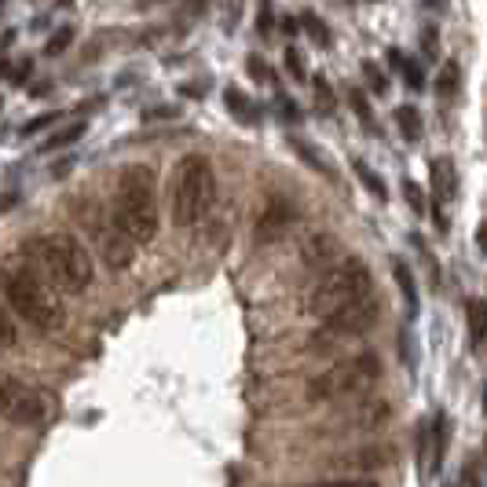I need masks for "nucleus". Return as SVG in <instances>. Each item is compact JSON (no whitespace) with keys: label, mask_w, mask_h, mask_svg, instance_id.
I'll return each mask as SVG.
<instances>
[{"label":"nucleus","mask_w":487,"mask_h":487,"mask_svg":"<svg viewBox=\"0 0 487 487\" xmlns=\"http://www.w3.org/2000/svg\"><path fill=\"white\" fill-rule=\"evenodd\" d=\"M301 487H381L374 476H330V480H312Z\"/></svg>","instance_id":"23"},{"label":"nucleus","mask_w":487,"mask_h":487,"mask_svg":"<svg viewBox=\"0 0 487 487\" xmlns=\"http://www.w3.org/2000/svg\"><path fill=\"white\" fill-rule=\"evenodd\" d=\"M348 103H352V110H356V118L370 129V132H378V125H374V107H370V99H367V92L363 88H348Z\"/></svg>","instance_id":"21"},{"label":"nucleus","mask_w":487,"mask_h":487,"mask_svg":"<svg viewBox=\"0 0 487 487\" xmlns=\"http://www.w3.org/2000/svg\"><path fill=\"white\" fill-rule=\"evenodd\" d=\"M172 223L194 227L205 220V212L216 202V172L212 161L202 154H187L172 172Z\"/></svg>","instance_id":"5"},{"label":"nucleus","mask_w":487,"mask_h":487,"mask_svg":"<svg viewBox=\"0 0 487 487\" xmlns=\"http://www.w3.org/2000/svg\"><path fill=\"white\" fill-rule=\"evenodd\" d=\"M294 220H297V209H294V202H286V198H272L268 205H264V212H261V220H257V242L261 246H268V242H279L290 227H294Z\"/></svg>","instance_id":"9"},{"label":"nucleus","mask_w":487,"mask_h":487,"mask_svg":"<svg viewBox=\"0 0 487 487\" xmlns=\"http://www.w3.org/2000/svg\"><path fill=\"white\" fill-rule=\"evenodd\" d=\"M99 254H103V261H107L114 272H125V268L136 261V242H132L118 223H110V227L99 231Z\"/></svg>","instance_id":"10"},{"label":"nucleus","mask_w":487,"mask_h":487,"mask_svg":"<svg viewBox=\"0 0 487 487\" xmlns=\"http://www.w3.org/2000/svg\"><path fill=\"white\" fill-rule=\"evenodd\" d=\"M0 418L19 429H37L48 418V399L41 389L26 385L23 378L0 374Z\"/></svg>","instance_id":"7"},{"label":"nucleus","mask_w":487,"mask_h":487,"mask_svg":"<svg viewBox=\"0 0 487 487\" xmlns=\"http://www.w3.org/2000/svg\"><path fill=\"white\" fill-rule=\"evenodd\" d=\"M378 381H381V356L374 348H367V352H356V356L326 367L323 374H316L308 381V399L312 403H334V399L367 392Z\"/></svg>","instance_id":"6"},{"label":"nucleus","mask_w":487,"mask_h":487,"mask_svg":"<svg viewBox=\"0 0 487 487\" xmlns=\"http://www.w3.org/2000/svg\"><path fill=\"white\" fill-rule=\"evenodd\" d=\"M443 454H447V418L436 414L429 421V472L443 469Z\"/></svg>","instance_id":"13"},{"label":"nucleus","mask_w":487,"mask_h":487,"mask_svg":"<svg viewBox=\"0 0 487 487\" xmlns=\"http://www.w3.org/2000/svg\"><path fill=\"white\" fill-rule=\"evenodd\" d=\"M392 275H396V286H399V294H403L407 312L414 316V312H418V286H414V275H410L407 261H392Z\"/></svg>","instance_id":"15"},{"label":"nucleus","mask_w":487,"mask_h":487,"mask_svg":"<svg viewBox=\"0 0 487 487\" xmlns=\"http://www.w3.org/2000/svg\"><path fill=\"white\" fill-rule=\"evenodd\" d=\"M396 125H399V132H403L407 143H418L421 140V114H418V107H410V103L396 107Z\"/></svg>","instance_id":"16"},{"label":"nucleus","mask_w":487,"mask_h":487,"mask_svg":"<svg viewBox=\"0 0 487 487\" xmlns=\"http://www.w3.org/2000/svg\"><path fill=\"white\" fill-rule=\"evenodd\" d=\"M114 223L143 246L158 234V198H154V169L150 165H129L118 172L114 187Z\"/></svg>","instance_id":"3"},{"label":"nucleus","mask_w":487,"mask_h":487,"mask_svg":"<svg viewBox=\"0 0 487 487\" xmlns=\"http://www.w3.org/2000/svg\"><path fill=\"white\" fill-rule=\"evenodd\" d=\"M363 78H367V85H370V92H374V96H385V92H389V78L381 74V67H378V63H370V59H367V63H363Z\"/></svg>","instance_id":"25"},{"label":"nucleus","mask_w":487,"mask_h":487,"mask_svg":"<svg viewBox=\"0 0 487 487\" xmlns=\"http://www.w3.org/2000/svg\"><path fill=\"white\" fill-rule=\"evenodd\" d=\"M476 246H480V254L487 257V220L480 223V231H476Z\"/></svg>","instance_id":"38"},{"label":"nucleus","mask_w":487,"mask_h":487,"mask_svg":"<svg viewBox=\"0 0 487 487\" xmlns=\"http://www.w3.org/2000/svg\"><path fill=\"white\" fill-rule=\"evenodd\" d=\"M0 294L8 308L41 334H56L67 323V312L56 297V286L34 264H5L0 268Z\"/></svg>","instance_id":"1"},{"label":"nucleus","mask_w":487,"mask_h":487,"mask_svg":"<svg viewBox=\"0 0 487 487\" xmlns=\"http://www.w3.org/2000/svg\"><path fill=\"white\" fill-rule=\"evenodd\" d=\"M26 261L59 290V294H85L92 286V257L81 242L67 231L26 238Z\"/></svg>","instance_id":"2"},{"label":"nucleus","mask_w":487,"mask_h":487,"mask_svg":"<svg viewBox=\"0 0 487 487\" xmlns=\"http://www.w3.org/2000/svg\"><path fill=\"white\" fill-rule=\"evenodd\" d=\"M12 345H16V326H12V319L5 316V308H0V352L12 348Z\"/></svg>","instance_id":"32"},{"label":"nucleus","mask_w":487,"mask_h":487,"mask_svg":"<svg viewBox=\"0 0 487 487\" xmlns=\"http://www.w3.org/2000/svg\"><path fill=\"white\" fill-rule=\"evenodd\" d=\"M465 326H469V341L480 348L487 341V305L483 301H469L465 305Z\"/></svg>","instance_id":"14"},{"label":"nucleus","mask_w":487,"mask_h":487,"mask_svg":"<svg viewBox=\"0 0 487 487\" xmlns=\"http://www.w3.org/2000/svg\"><path fill=\"white\" fill-rule=\"evenodd\" d=\"M421 48H425V56H429V59H436V56H440V37H436V30H432V26L421 34Z\"/></svg>","instance_id":"34"},{"label":"nucleus","mask_w":487,"mask_h":487,"mask_svg":"<svg viewBox=\"0 0 487 487\" xmlns=\"http://www.w3.org/2000/svg\"><path fill=\"white\" fill-rule=\"evenodd\" d=\"M246 70H250V78H254V81H261V85H264V81H272V70H268V63H264L261 56H250V59H246Z\"/></svg>","instance_id":"31"},{"label":"nucleus","mask_w":487,"mask_h":487,"mask_svg":"<svg viewBox=\"0 0 487 487\" xmlns=\"http://www.w3.org/2000/svg\"><path fill=\"white\" fill-rule=\"evenodd\" d=\"M70 45H74V30H70V26H67V30H56L52 41L45 45V56H63Z\"/></svg>","instance_id":"26"},{"label":"nucleus","mask_w":487,"mask_h":487,"mask_svg":"<svg viewBox=\"0 0 487 487\" xmlns=\"http://www.w3.org/2000/svg\"><path fill=\"white\" fill-rule=\"evenodd\" d=\"M378 316H381V305H378L374 294L363 297V301H356V305H348V308H341V312H334L330 319H323V326H319V334H316V348L337 345V341H352V337L374 330Z\"/></svg>","instance_id":"8"},{"label":"nucleus","mask_w":487,"mask_h":487,"mask_svg":"<svg viewBox=\"0 0 487 487\" xmlns=\"http://www.w3.org/2000/svg\"><path fill=\"white\" fill-rule=\"evenodd\" d=\"M0 8H5V5H0Z\"/></svg>","instance_id":"39"},{"label":"nucleus","mask_w":487,"mask_h":487,"mask_svg":"<svg viewBox=\"0 0 487 487\" xmlns=\"http://www.w3.org/2000/svg\"><path fill=\"white\" fill-rule=\"evenodd\" d=\"M85 136V121H78V125H70V129H59L48 143H45V150H59V147H70V143H78Z\"/></svg>","instance_id":"24"},{"label":"nucleus","mask_w":487,"mask_h":487,"mask_svg":"<svg viewBox=\"0 0 487 487\" xmlns=\"http://www.w3.org/2000/svg\"><path fill=\"white\" fill-rule=\"evenodd\" d=\"M279 107H283V114H286L290 121H297V118H301V114H297V107H294V103H290V99H286L283 92H279Z\"/></svg>","instance_id":"37"},{"label":"nucleus","mask_w":487,"mask_h":487,"mask_svg":"<svg viewBox=\"0 0 487 487\" xmlns=\"http://www.w3.org/2000/svg\"><path fill=\"white\" fill-rule=\"evenodd\" d=\"M403 81L418 92V88H425V74H421V63H414V59H407L403 63Z\"/></svg>","instance_id":"30"},{"label":"nucleus","mask_w":487,"mask_h":487,"mask_svg":"<svg viewBox=\"0 0 487 487\" xmlns=\"http://www.w3.org/2000/svg\"><path fill=\"white\" fill-rule=\"evenodd\" d=\"M290 147L297 150V158H301L305 165H312L316 172H323V176H330V165H326V161L319 158V150H316L312 143H305V140H297V136H294V140H290Z\"/></svg>","instance_id":"22"},{"label":"nucleus","mask_w":487,"mask_h":487,"mask_svg":"<svg viewBox=\"0 0 487 487\" xmlns=\"http://www.w3.org/2000/svg\"><path fill=\"white\" fill-rule=\"evenodd\" d=\"M403 198H407V205H410L418 216H425V194H421V187H418L414 180H403Z\"/></svg>","instance_id":"27"},{"label":"nucleus","mask_w":487,"mask_h":487,"mask_svg":"<svg viewBox=\"0 0 487 487\" xmlns=\"http://www.w3.org/2000/svg\"><path fill=\"white\" fill-rule=\"evenodd\" d=\"M59 118H63L59 110H48V114H41V118L26 121V125H23V136H34V132H45V129H48V125H56Z\"/></svg>","instance_id":"28"},{"label":"nucleus","mask_w":487,"mask_h":487,"mask_svg":"<svg viewBox=\"0 0 487 487\" xmlns=\"http://www.w3.org/2000/svg\"><path fill=\"white\" fill-rule=\"evenodd\" d=\"M429 180H432V198L443 205V202L458 191V172H454V161H447V158H432V161H429Z\"/></svg>","instance_id":"12"},{"label":"nucleus","mask_w":487,"mask_h":487,"mask_svg":"<svg viewBox=\"0 0 487 487\" xmlns=\"http://www.w3.org/2000/svg\"><path fill=\"white\" fill-rule=\"evenodd\" d=\"M301 26L308 30V37H312L319 48H330V45H334V34H330V26H326V23H323L316 12H305V16H301Z\"/></svg>","instance_id":"19"},{"label":"nucleus","mask_w":487,"mask_h":487,"mask_svg":"<svg viewBox=\"0 0 487 487\" xmlns=\"http://www.w3.org/2000/svg\"><path fill=\"white\" fill-rule=\"evenodd\" d=\"M223 99H227L231 114H234V118H242V121H257V118H261V114H257V107H254L246 96H242L238 88H227V92H223Z\"/></svg>","instance_id":"20"},{"label":"nucleus","mask_w":487,"mask_h":487,"mask_svg":"<svg viewBox=\"0 0 487 487\" xmlns=\"http://www.w3.org/2000/svg\"><path fill=\"white\" fill-rule=\"evenodd\" d=\"M272 23H275V16H272V0H261V12H257V30L268 37V34H272Z\"/></svg>","instance_id":"33"},{"label":"nucleus","mask_w":487,"mask_h":487,"mask_svg":"<svg viewBox=\"0 0 487 487\" xmlns=\"http://www.w3.org/2000/svg\"><path fill=\"white\" fill-rule=\"evenodd\" d=\"M286 70H290L297 81H305V78H308V70H305V56H301L294 45L286 48Z\"/></svg>","instance_id":"29"},{"label":"nucleus","mask_w":487,"mask_h":487,"mask_svg":"<svg viewBox=\"0 0 487 487\" xmlns=\"http://www.w3.org/2000/svg\"><path fill=\"white\" fill-rule=\"evenodd\" d=\"M458 81H461V74H458V63L451 59V63H443L440 67V78H436V96L447 103V99H454V92H458Z\"/></svg>","instance_id":"18"},{"label":"nucleus","mask_w":487,"mask_h":487,"mask_svg":"<svg viewBox=\"0 0 487 487\" xmlns=\"http://www.w3.org/2000/svg\"><path fill=\"white\" fill-rule=\"evenodd\" d=\"M352 169H356V176H359V183L378 198V202H389V187H385V180L363 161V158H352Z\"/></svg>","instance_id":"17"},{"label":"nucleus","mask_w":487,"mask_h":487,"mask_svg":"<svg viewBox=\"0 0 487 487\" xmlns=\"http://www.w3.org/2000/svg\"><path fill=\"white\" fill-rule=\"evenodd\" d=\"M374 294V275H370V264L363 257H345L337 261L308 294V316L316 319H330L334 312L363 301Z\"/></svg>","instance_id":"4"},{"label":"nucleus","mask_w":487,"mask_h":487,"mask_svg":"<svg viewBox=\"0 0 487 487\" xmlns=\"http://www.w3.org/2000/svg\"><path fill=\"white\" fill-rule=\"evenodd\" d=\"M337 254H341V238L330 234V231H319V234H312V238L305 242L301 261H305L308 272H323V275H326V272L337 264Z\"/></svg>","instance_id":"11"},{"label":"nucleus","mask_w":487,"mask_h":487,"mask_svg":"<svg viewBox=\"0 0 487 487\" xmlns=\"http://www.w3.org/2000/svg\"><path fill=\"white\" fill-rule=\"evenodd\" d=\"M30 67H34V63H30V59H23V63L16 67V74H12V81H16V85H23V81L30 78Z\"/></svg>","instance_id":"36"},{"label":"nucleus","mask_w":487,"mask_h":487,"mask_svg":"<svg viewBox=\"0 0 487 487\" xmlns=\"http://www.w3.org/2000/svg\"><path fill=\"white\" fill-rule=\"evenodd\" d=\"M316 92H319V110H330L334 107V92H330L326 78H316Z\"/></svg>","instance_id":"35"}]
</instances>
